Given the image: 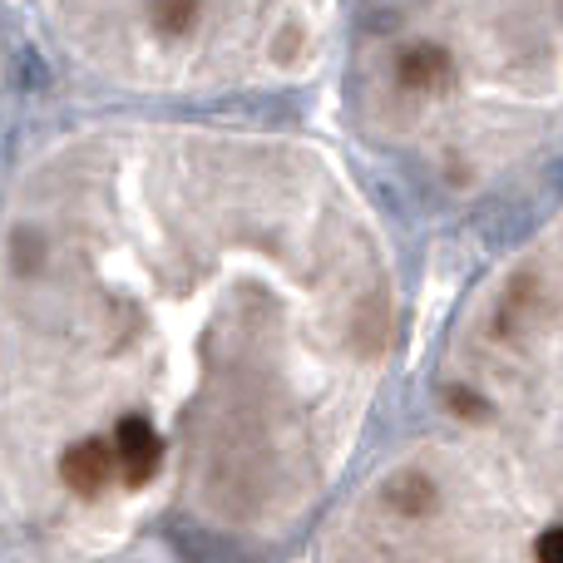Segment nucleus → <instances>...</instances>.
<instances>
[{
	"label": "nucleus",
	"instance_id": "f257e3e1",
	"mask_svg": "<svg viewBox=\"0 0 563 563\" xmlns=\"http://www.w3.org/2000/svg\"><path fill=\"white\" fill-rule=\"evenodd\" d=\"M119 460H114V445H104V440H79V445L65 450V460H59V475H65V485L75 489V495H99V489L114 479Z\"/></svg>",
	"mask_w": 563,
	"mask_h": 563
},
{
	"label": "nucleus",
	"instance_id": "f03ea898",
	"mask_svg": "<svg viewBox=\"0 0 563 563\" xmlns=\"http://www.w3.org/2000/svg\"><path fill=\"white\" fill-rule=\"evenodd\" d=\"M158 455H164V445H158V435H154L148 420L129 416V420L114 426V460L129 475V485H144V479L158 470Z\"/></svg>",
	"mask_w": 563,
	"mask_h": 563
},
{
	"label": "nucleus",
	"instance_id": "7ed1b4c3",
	"mask_svg": "<svg viewBox=\"0 0 563 563\" xmlns=\"http://www.w3.org/2000/svg\"><path fill=\"white\" fill-rule=\"evenodd\" d=\"M450 79V55L440 45H410L400 55V85L410 89H440Z\"/></svg>",
	"mask_w": 563,
	"mask_h": 563
},
{
	"label": "nucleus",
	"instance_id": "20e7f679",
	"mask_svg": "<svg viewBox=\"0 0 563 563\" xmlns=\"http://www.w3.org/2000/svg\"><path fill=\"white\" fill-rule=\"evenodd\" d=\"M386 499L400 509V515H430L435 509V485H430L420 470H400L386 485Z\"/></svg>",
	"mask_w": 563,
	"mask_h": 563
},
{
	"label": "nucleus",
	"instance_id": "39448f33",
	"mask_svg": "<svg viewBox=\"0 0 563 563\" xmlns=\"http://www.w3.org/2000/svg\"><path fill=\"white\" fill-rule=\"evenodd\" d=\"M194 20H198V10H194V5H158V10H154V25H158V30H168V35H184V30L194 25Z\"/></svg>",
	"mask_w": 563,
	"mask_h": 563
},
{
	"label": "nucleus",
	"instance_id": "423d86ee",
	"mask_svg": "<svg viewBox=\"0 0 563 563\" xmlns=\"http://www.w3.org/2000/svg\"><path fill=\"white\" fill-rule=\"evenodd\" d=\"M450 410H455V416H465V420H479V416H489V406L479 396H470V390H450Z\"/></svg>",
	"mask_w": 563,
	"mask_h": 563
},
{
	"label": "nucleus",
	"instance_id": "0eeeda50",
	"mask_svg": "<svg viewBox=\"0 0 563 563\" xmlns=\"http://www.w3.org/2000/svg\"><path fill=\"white\" fill-rule=\"evenodd\" d=\"M539 563H563V529H549L539 539Z\"/></svg>",
	"mask_w": 563,
	"mask_h": 563
}]
</instances>
